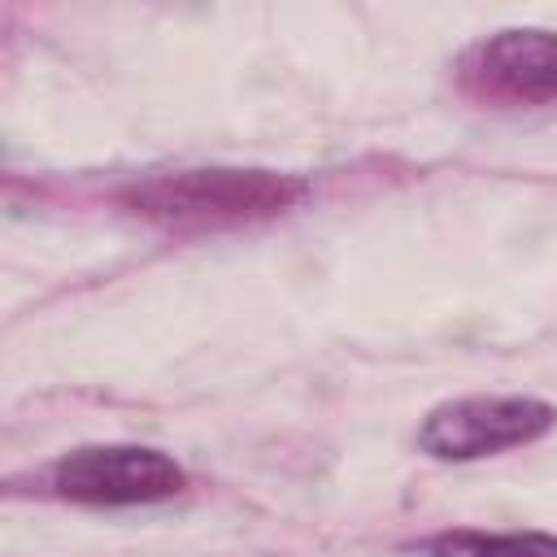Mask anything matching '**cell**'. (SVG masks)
Instances as JSON below:
<instances>
[{
	"label": "cell",
	"instance_id": "cell-1",
	"mask_svg": "<svg viewBox=\"0 0 557 557\" xmlns=\"http://www.w3.org/2000/svg\"><path fill=\"white\" fill-rule=\"evenodd\" d=\"M309 183L300 174L283 170H257V165H196V170H165L144 174L117 191V200L152 218L161 226L183 231H218V226H244L265 222L300 205Z\"/></svg>",
	"mask_w": 557,
	"mask_h": 557
},
{
	"label": "cell",
	"instance_id": "cell-2",
	"mask_svg": "<svg viewBox=\"0 0 557 557\" xmlns=\"http://www.w3.org/2000/svg\"><path fill=\"white\" fill-rule=\"evenodd\" d=\"M557 426V409L540 396H461L435 405L418 426V448L435 461H479L535 444Z\"/></svg>",
	"mask_w": 557,
	"mask_h": 557
},
{
	"label": "cell",
	"instance_id": "cell-3",
	"mask_svg": "<svg viewBox=\"0 0 557 557\" xmlns=\"http://www.w3.org/2000/svg\"><path fill=\"white\" fill-rule=\"evenodd\" d=\"M187 487V470L148 444H83L52 466V492L74 505H161Z\"/></svg>",
	"mask_w": 557,
	"mask_h": 557
},
{
	"label": "cell",
	"instance_id": "cell-4",
	"mask_svg": "<svg viewBox=\"0 0 557 557\" xmlns=\"http://www.w3.org/2000/svg\"><path fill=\"white\" fill-rule=\"evenodd\" d=\"M457 83L479 104H557V30L509 26L470 44L457 61Z\"/></svg>",
	"mask_w": 557,
	"mask_h": 557
},
{
	"label": "cell",
	"instance_id": "cell-5",
	"mask_svg": "<svg viewBox=\"0 0 557 557\" xmlns=\"http://www.w3.org/2000/svg\"><path fill=\"white\" fill-rule=\"evenodd\" d=\"M426 557H557L548 531H444L426 544Z\"/></svg>",
	"mask_w": 557,
	"mask_h": 557
}]
</instances>
